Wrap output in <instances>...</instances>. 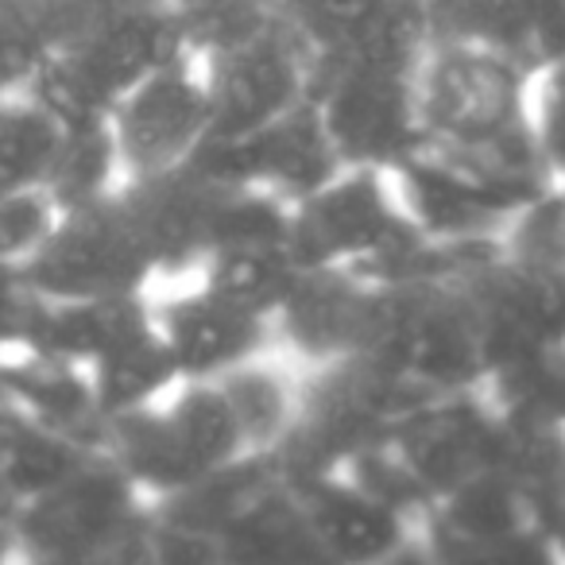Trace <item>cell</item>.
Wrapping results in <instances>:
<instances>
[{
  "label": "cell",
  "instance_id": "obj_1",
  "mask_svg": "<svg viewBox=\"0 0 565 565\" xmlns=\"http://www.w3.org/2000/svg\"><path fill=\"white\" fill-rule=\"evenodd\" d=\"M418 113L434 148L554 182L534 128V74L515 58L438 35L418 58Z\"/></svg>",
  "mask_w": 565,
  "mask_h": 565
},
{
  "label": "cell",
  "instance_id": "obj_2",
  "mask_svg": "<svg viewBox=\"0 0 565 565\" xmlns=\"http://www.w3.org/2000/svg\"><path fill=\"white\" fill-rule=\"evenodd\" d=\"M102 454H109L151 503L174 500L252 457L217 380H179L159 399L109 418Z\"/></svg>",
  "mask_w": 565,
  "mask_h": 565
},
{
  "label": "cell",
  "instance_id": "obj_3",
  "mask_svg": "<svg viewBox=\"0 0 565 565\" xmlns=\"http://www.w3.org/2000/svg\"><path fill=\"white\" fill-rule=\"evenodd\" d=\"M287 244L302 267H356L380 279L418 275L430 256V241L411 221L392 171L364 167H345L295 202Z\"/></svg>",
  "mask_w": 565,
  "mask_h": 565
},
{
  "label": "cell",
  "instance_id": "obj_4",
  "mask_svg": "<svg viewBox=\"0 0 565 565\" xmlns=\"http://www.w3.org/2000/svg\"><path fill=\"white\" fill-rule=\"evenodd\" d=\"M148 523L151 500L102 449L12 508L20 562H143Z\"/></svg>",
  "mask_w": 565,
  "mask_h": 565
},
{
  "label": "cell",
  "instance_id": "obj_5",
  "mask_svg": "<svg viewBox=\"0 0 565 565\" xmlns=\"http://www.w3.org/2000/svg\"><path fill=\"white\" fill-rule=\"evenodd\" d=\"M418 399H426L423 387L369 353L302 369L299 418L275 461L295 480L341 469L361 449L387 438Z\"/></svg>",
  "mask_w": 565,
  "mask_h": 565
},
{
  "label": "cell",
  "instance_id": "obj_6",
  "mask_svg": "<svg viewBox=\"0 0 565 565\" xmlns=\"http://www.w3.org/2000/svg\"><path fill=\"white\" fill-rule=\"evenodd\" d=\"M369 356L384 361L426 395L484 384V345L454 267L384 279V307Z\"/></svg>",
  "mask_w": 565,
  "mask_h": 565
},
{
  "label": "cell",
  "instance_id": "obj_7",
  "mask_svg": "<svg viewBox=\"0 0 565 565\" xmlns=\"http://www.w3.org/2000/svg\"><path fill=\"white\" fill-rule=\"evenodd\" d=\"M310 102L345 167L395 171L423 143L418 63L315 55Z\"/></svg>",
  "mask_w": 565,
  "mask_h": 565
},
{
  "label": "cell",
  "instance_id": "obj_8",
  "mask_svg": "<svg viewBox=\"0 0 565 565\" xmlns=\"http://www.w3.org/2000/svg\"><path fill=\"white\" fill-rule=\"evenodd\" d=\"M392 179L418 233L454 248L503 241L511 221L554 186L539 174L480 163L426 140L418 143L415 156L395 167Z\"/></svg>",
  "mask_w": 565,
  "mask_h": 565
},
{
  "label": "cell",
  "instance_id": "obj_9",
  "mask_svg": "<svg viewBox=\"0 0 565 565\" xmlns=\"http://www.w3.org/2000/svg\"><path fill=\"white\" fill-rule=\"evenodd\" d=\"M40 299H120L156 287V259L125 190L58 210L55 228L24 267Z\"/></svg>",
  "mask_w": 565,
  "mask_h": 565
},
{
  "label": "cell",
  "instance_id": "obj_10",
  "mask_svg": "<svg viewBox=\"0 0 565 565\" xmlns=\"http://www.w3.org/2000/svg\"><path fill=\"white\" fill-rule=\"evenodd\" d=\"M484 345L488 376L565 341V264L484 244L454 267Z\"/></svg>",
  "mask_w": 565,
  "mask_h": 565
},
{
  "label": "cell",
  "instance_id": "obj_11",
  "mask_svg": "<svg viewBox=\"0 0 565 565\" xmlns=\"http://www.w3.org/2000/svg\"><path fill=\"white\" fill-rule=\"evenodd\" d=\"M384 441L426 511L465 480L500 465L508 415L495 407L484 384L434 392L418 399Z\"/></svg>",
  "mask_w": 565,
  "mask_h": 565
},
{
  "label": "cell",
  "instance_id": "obj_12",
  "mask_svg": "<svg viewBox=\"0 0 565 565\" xmlns=\"http://www.w3.org/2000/svg\"><path fill=\"white\" fill-rule=\"evenodd\" d=\"M198 58H202L213 113L205 143L241 140L271 125L307 102L315 82V47L282 12L259 32Z\"/></svg>",
  "mask_w": 565,
  "mask_h": 565
},
{
  "label": "cell",
  "instance_id": "obj_13",
  "mask_svg": "<svg viewBox=\"0 0 565 565\" xmlns=\"http://www.w3.org/2000/svg\"><path fill=\"white\" fill-rule=\"evenodd\" d=\"M418 550L434 562H557L539 503L500 465L423 511Z\"/></svg>",
  "mask_w": 565,
  "mask_h": 565
},
{
  "label": "cell",
  "instance_id": "obj_14",
  "mask_svg": "<svg viewBox=\"0 0 565 565\" xmlns=\"http://www.w3.org/2000/svg\"><path fill=\"white\" fill-rule=\"evenodd\" d=\"M210 89L202 58L194 51L159 63L117 97L109 113V132L117 143L125 182L186 167L210 140Z\"/></svg>",
  "mask_w": 565,
  "mask_h": 565
},
{
  "label": "cell",
  "instance_id": "obj_15",
  "mask_svg": "<svg viewBox=\"0 0 565 565\" xmlns=\"http://www.w3.org/2000/svg\"><path fill=\"white\" fill-rule=\"evenodd\" d=\"M384 307V279L356 267H302L279 315L271 318L275 349L299 369L361 356L372 349Z\"/></svg>",
  "mask_w": 565,
  "mask_h": 565
},
{
  "label": "cell",
  "instance_id": "obj_16",
  "mask_svg": "<svg viewBox=\"0 0 565 565\" xmlns=\"http://www.w3.org/2000/svg\"><path fill=\"white\" fill-rule=\"evenodd\" d=\"M190 163L221 182H241L267 194L282 198L287 205L302 202L307 194L322 190L330 179L345 171L315 102L295 105L279 120L241 136V140L205 143Z\"/></svg>",
  "mask_w": 565,
  "mask_h": 565
},
{
  "label": "cell",
  "instance_id": "obj_17",
  "mask_svg": "<svg viewBox=\"0 0 565 565\" xmlns=\"http://www.w3.org/2000/svg\"><path fill=\"white\" fill-rule=\"evenodd\" d=\"M295 480V477H291ZM307 508V523L322 562L341 565H387L403 557H423L418 515L380 495L353 472L333 469L295 480Z\"/></svg>",
  "mask_w": 565,
  "mask_h": 565
},
{
  "label": "cell",
  "instance_id": "obj_18",
  "mask_svg": "<svg viewBox=\"0 0 565 565\" xmlns=\"http://www.w3.org/2000/svg\"><path fill=\"white\" fill-rule=\"evenodd\" d=\"M151 310L182 380H217L236 364L275 349L267 318L228 302L198 275L151 287Z\"/></svg>",
  "mask_w": 565,
  "mask_h": 565
},
{
  "label": "cell",
  "instance_id": "obj_19",
  "mask_svg": "<svg viewBox=\"0 0 565 565\" xmlns=\"http://www.w3.org/2000/svg\"><path fill=\"white\" fill-rule=\"evenodd\" d=\"M315 55L418 63L434 43L430 0H279Z\"/></svg>",
  "mask_w": 565,
  "mask_h": 565
},
{
  "label": "cell",
  "instance_id": "obj_20",
  "mask_svg": "<svg viewBox=\"0 0 565 565\" xmlns=\"http://www.w3.org/2000/svg\"><path fill=\"white\" fill-rule=\"evenodd\" d=\"M430 9L434 40L484 43L531 74L565 55V0H430Z\"/></svg>",
  "mask_w": 565,
  "mask_h": 565
},
{
  "label": "cell",
  "instance_id": "obj_21",
  "mask_svg": "<svg viewBox=\"0 0 565 565\" xmlns=\"http://www.w3.org/2000/svg\"><path fill=\"white\" fill-rule=\"evenodd\" d=\"M0 403H9L17 415L32 418L47 430L71 434V438L102 449V403L89 384V372L66 356L17 345L4 380H0Z\"/></svg>",
  "mask_w": 565,
  "mask_h": 565
},
{
  "label": "cell",
  "instance_id": "obj_22",
  "mask_svg": "<svg viewBox=\"0 0 565 565\" xmlns=\"http://www.w3.org/2000/svg\"><path fill=\"white\" fill-rule=\"evenodd\" d=\"M217 550L221 562H322L299 484L275 457L233 515L217 526Z\"/></svg>",
  "mask_w": 565,
  "mask_h": 565
},
{
  "label": "cell",
  "instance_id": "obj_23",
  "mask_svg": "<svg viewBox=\"0 0 565 565\" xmlns=\"http://www.w3.org/2000/svg\"><path fill=\"white\" fill-rule=\"evenodd\" d=\"M89 384L97 392L102 403L105 423L125 411H136L143 403L159 399L163 392H171L182 380L174 353L167 345L163 330L156 322V310H151V291H148V307L102 349L97 361L86 364Z\"/></svg>",
  "mask_w": 565,
  "mask_h": 565
},
{
  "label": "cell",
  "instance_id": "obj_24",
  "mask_svg": "<svg viewBox=\"0 0 565 565\" xmlns=\"http://www.w3.org/2000/svg\"><path fill=\"white\" fill-rule=\"evenodd\" d=\"M221 395L233 407L241 438L252 457H275L295 430L302 399V369L279 349L252 356V361L217 376Z\"/></svg>",
  "mask_w": 565,
  "mask_h": 565
},
{
  "label": "cell",
  "instance_id": "obj_25",
  "mask_svg": "<svg viewBox=\"0 0 565 565\" xmlns=\"http://www.w3.org/2000/svg\"><path fill=\"white\" fill-rule=\"evenodd\" d=\"M302 264L295 259L287 241H267V244H233V248H217L202 264L198 279L210 282L213 291L225 295L228 302L252 310V315L271 322L279 307L287 302L291 287L299 282Z\"/></svg>",
  "mask_w": 565,
  "mask_h": 565
},
{
  "label": "cell",
  "instance_id": "obj_26",
  "mask_svg": "<svg viewBox=\"0 0 565 565\" xmlns=\"http://www.w3.org/2000/svg\"><path fill=\"white\" fill-rule=\"evenodd\" d=\"M94 449L97 446H89V441L47 430V426L12 411V426L4 434V446H0V492L17 508V503L32 500V495L47 492L51 484H58Z\"/></svg>",
  "mask_w": 565,
  "mask_h": 565
},
{
  "label": "cell",
  "instance_id": "obj_27",
  "mask_svg": "<svg viewBox=\"0 0 565 565\" xmlns=\"http://www.w3.org/2000/svg\"><path fill=\"white\" fill-rule=\"evenodd\" d=\"M63 125L32 94L0 97V194H20L47 182Z\"/></svg>",
  "mask_w": 565,
  "mask_h": 565
},
{
  "label": "cell",
  "instance_id": "obj_28",
  "mask_svg": "<svg viewBox=\"0 0 565 565\" xmlns=\"http://www.w3.org/2000/svg\"><path fill=\"white\" fill-rule=\"evenodd\" d=\"M120 186H125V171H120L109 125L63 128L55 163H51V174L43 182V190L55 198L58 210L94 202V198H105Z\"/></svg>",
  "mask_w": 565,
  "mask_h": 565
},
{
  "label": "cell",
  "instance_id": "obj_29",
  "mask_svg": "<svg viewBox=\"0 0 565 565\" xmlns=\"http://www.w3.org/2000/svg\"><path fill=\"white\" fill-rule=\"evenodd\" d=\"M484 387L508 418L565 426V341L495 369Z\"/></svg>",
  "mask_w": 565,
  "mask_h": 565
},
{
  "label": "cell",
  "instance_id": "obj_30",
  "mask_svg": "<svg viewBox=\"0 0 565 565\" xmlns=\"http://www.w3.org/2000/svg\"><path fill=\"white\" fill-rule=\"evenodd\" d=\"M51 55H55V28L47 4L0 0V97L32 94Z\"/></svg>",
  "mask_w": 565,
  "mask_h": 565
},
{
  "label": "cell",
  "instance_id": "obj_31",
  "mask_svg": "<svg viewBox=\"0 0 565 565\" xmlns=\"http://www.w3.org/2000/svg\"><path fill=\"white\" fill-rule=\"evenodd\" d=\"M58 221V202L43 186L0 194V267L24 271Z\"/></svg>",
  "mask_w": 565,
  "mask_h": 565
},
{
  "label": "cell",
  "instance_id": "obj_32",
  "mask_svg": "<svg viewBox=\"0 0 565 565\" xmlns=\"http://www.w3.org/2000/svg\"><path fill=\"white\" fill-rule=\"evenodd\" d=\"M534 128L554 186L565 190V55L534 74Z\"/></svg>",
  "mask_w": 565,
  "mask_h": 565
},
{
  "label": "cell",
  "instance_id": "obj_33",
  "mask_svg": "<svg viewBox=\"0 0 565 565\" xmlns=\"http://www.w3.org/2000/svg\"><path fill=\"white\" fill-rule=\"evenodd\" d=\"M32 299L35 295L28 291L24 271H17V267H0V333H4V338L20 341L24 318H28V310H32Z\"/></svg>",
  "mask_w": 565,
  "mask_h": 565
},
{
  "label": "cell",
  "instance_id": "obj_34",
  "mask_svg": "<svg viewBox=\"0 0 565 565\" xmlns=\"http://www.w3.org/2000/svg\"><path fill=\"white\" fill-rule=\"evenodd\" d=\"M0 562H17V539H12V503L0 492Z\"/></svg>",
  "mask_w": 565,
  "mask_h": 565
},
{
  "label": "cell",
  "instance_id": "obj_35",
  "mask_svg": "<svg viewBox=\"0 0 565 565\" xmlns=\"http://www.w3.org/2000/svg\"><path fill=\"white\" fill-rule=\"evenodd\" d=\"M17 345H20L17 338H4V333H0V380H4V369H9L12 353H17Z\"/></svg>",
  "mask_w": 565,
  "mask_h": 565
},
{
  "label": "cell",
  "instance_id": "obj_36",
  "mask_svg": "<svg viewBox=\"0 0 565 565\" xmlns=\"http://www.w3.org/2000/svg\"><path fill=\"white\" fill-rule=\"evenodd\" d=\"M554 550H557V562H565V511H562V519H557V526H554Z\"/></svg>",
  "mask_w": 565,
  "mask_h": 565
},
{
  "label": "cell",
  "instance_id": "obj_37",
  "mask_svg": "<svg viewBox=\"0 0 565 565\" xmlns=\"http://www.w3.org/2000/svg\"><path fill=\"white\" fill-rule=\"evenodd\" d=\"M12 426V407L9 403H0V446H4V434H9Z\"/></svg>",
  "mask_w": 565,
  "mask_h": 565
}]
</instances>
